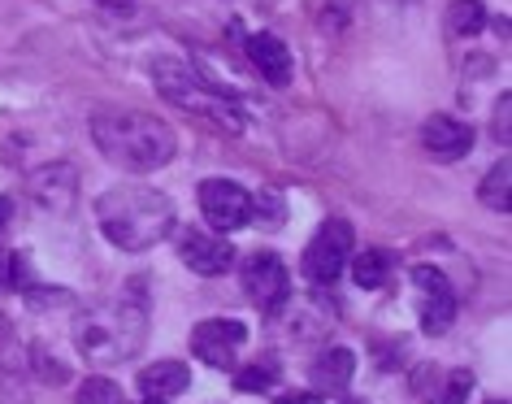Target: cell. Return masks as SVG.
Here are the masks:
<instances>
[{
	"instance_id": "6da1fadb",
	"label": "cell",
	"mask_w": 512,
	"mask_h": 404,
	"mask_svg": "<svg viewBox=\"0 0 512 404\" xmlns=\"http://www.w3.org/2000/svg\"><path fill=\"white\" fill-rule=\"evenodd\" d=\"M92 140L113 166L131 170V174L161 170L178 148L174 131L161 118L139 113V109H113V105H100L92 113Z\"/></svg>"
},
{
	"instance_id": "7a4b0ae2",
	"label": "cell",
	"mask_w": 512,
	"mask_h": 404,
	"mask_svg": "<svg viewBox=\"0 0 512 404\" xmlns=\"http://www.w3.org/2000/svg\"><path fill=\"white\" fill-rule=\"evenodd\" d=\"M100 231L113 248L144 252L174 231V200L144 183H122L96 200Z\"/></svg>"
},
{
	"instance_id": "3957f363",
	"label": "cell",
	"mask_w": 512,
	"mask_h": 404,
	"mask_svg": "<svg viewBox=\"0 0 512 404\" xmlns=\"http://www.w3.org/2000/svg\"><path fill=\"white\" fill-rule=\"evenodd\" d=\"M148 335V300L144 287H131L126 296H118L113 305L87 309L74 322V344L92 365H122L144 348Z\"/></svg>"
},
{
	"instance_id": "277c9868",
	"label": "cell",
	"mask_w": 512,
	"mask_h": 404,
	"mask_svg": "<svg viewBox=\"0 0 512 404\" xmlns=\"http://www.w3.org/2000/svg\"><path fill=\"white\" fill-rule=\"evenodd\" d=\"M152 83H157V92L170 100V105H178L183 113H196V118L213 122V126H226V131H239L243 118L239 109L230 105V100L217 92L213 83H204L196 70L187 66V61H174V57H157L148 66Z\"/></svg>"
},
{
	"instance_id": "5b68a950",
	"label": "cell",
	"mask_w": 512,
	"mask_h": 404,
	"mask_svg": "<svg viewBox=\"0 0 512 404\" xmlns=\"http://www.w3.org/2000/svg\"><path fill=\"white\" fill-rule=\"evenodd\" d=\"M352 226L343 218H330L326 226H317V235L309 239V248H304V261H300V274L309 279L313 287H330L339 279V270L348 265L352 257Z\"/></svg>"
},
{
	"instance_id": "8992f818",
	"label": "cell",
	"mask_w": 512,
	"mask_h": 404,
	"mask_svg": "<svg viewBox=\"0 0 512 404\" xmlns=\"http://www.w3.org/2000/svg\"><path fill=\"white\" fill-rule=\"evenodd\" d=\"M200 209H204V222H209L217 235H230L252 222V196L230 179L200 183Z\"/></svg>"
},
{
	"instance_id": "52a82bcc",
	"label": "cell",
	"mask_w": 512,
	"mask_h": 404,
	"mask_svg": "<svg viewBox=\"0 0 512 404\" xmlns=\"http://www.w3.org/2000/svg\"><path fill=\"white\" fill-rule=\"evenodd\" d=\"M243 344H248V326L235 318H213L191 331V352H196L204 365H213V370H230Z\"/></svg>"
},
{
	"instance_id": "ba28073f",
	"label": "cell",
	"mask_w": 512,
	"mask_h": 404,
	"mask_svg": "<svg viewBox=\"0 0 512 404\" xmlns=\"http://www.w3.org/2000/svg\"><path fill=\"white\" fill-rule=\"evenodd\" d=\"M243 292L270 313L283 309L287 296H291V279H287L283 257H274V252H256V257H248V265H243Z\"/></svg>"
},
{
	"instance_id": "9c48e42d",
	"label": "cell",
	"mask_w": 512,
	"mask_h": 404,
	"mask_svg": "<svg viewBox=\"0 0 512 404\" xmlns=\"http://www.w3.org/2000/svg\"><path fill=\"white\" fill-rule=\"evenodd\" d=\"M413 283L421 292V331H426V335H443L447 326L456 322V292H452V283H447L439 270H430V265H417Z\"/></svg>"
},
{
	"instance_id": "30bf717a",
	"label": "cell",
	"mask_w": 512,
	"mask_h": 404,
	"mask_svg": "<svg viewBox=\"0 0 512 404\" xmlns=\"http://www.w3.org/2000/svg\"><path fill=\"white\" fill-rule=\"evenodd\" d=\"M178 257H183V265L196 274H226L230 265H235V248H230L222 235L183 231V239H178Z\"/></svg>"
},
{
	"instance_id": "8fae6325",
	"label": "cell",
	"mask_w": 512,
	"mask_h": 404,
	"mask_svg": "<svg viewBox=\"0 0 512 404\" xmlns=\"http://www.w3.org/2000/svg\"><path fill=\"white\" fill-rule=\"evenodd\" d=\"M421 144H426V153H430V157L456 161V157H469L473 131H469L465 122L447 118V113H430L426 126H421Z\"/></svg>"
},
{
	"instance_id": "7c38bea8",
	"label": "cell",
	"mask_w": 512,
	"mask_h": 404,
	"mask_svg": "<svg viewBox=\"0 0 512 404\" xmlns=\"http://www.w3.org/2000/svg\"><path fill=\"white\" fill-rule=\"evenodd\" d=\"M74 192H79V179H74V170L66 161L31 174V196H35V205L48 209V213H66L74 205Z\"/></svg>"
},
{
	"instance_id": "4fadbf2b",
	"label": "cell",
	"mask_w": 512,
	"mask_h": 404,
	"mask_svg": "<svg viewBox=\"0 0 512 404\" xmlns=\"http://www.w3.org/2000/svg\"><path fill=\"white\" fill-rule=\"evenodd\" d=\"M248 57H252V66L261 70V79L265 83H274V87H287L291 83V48L278 40V35L270 31H256L248 35Z\"/></svg>"
},
{
	"instance_id": "5bb4252c",
	"label": "cell",
	"mask_w": 512,
	"mask_h": 404,
	"mask_svg": "<svg viewBox=\"0 0 512 404\" xmlns=\"http://www.w3.org/2000/svg\"><path fill=\"white\" fill-rule=\"evenodd\" d=\"M352 370H356V357L352 348H326L322 357L309 365V378H313V391L322 396V391H343L352 383Z\"/></svg>"
},
{
	"instance_id": "9a60e30c",
	"label": "cell",
	"mask_w": 512,
	"mask_h": 404,
	"mask_svg": "<svg viewBox=\"0 0 512 404\" xmlns=\"http://www.w3.org/2000/svg\"><path fill=\"white\" fill-rule=\"evenodd\" d=\"M191 387V370L183 361H152L144 374H139V391L144 396H157V400H170V396H183Z\"/></svg>"
},
{
	"instance_id": "2e32d148",
	"label": "cell",
	"mask_w": 512,
	"mask_h": 404,
	"mask_svg": "<svg viewBox=\"0 0 512 404\" xmlns=\"http://www.w3.org/2000/svg\"><path fill=\"white\" fill-rule=\"evenodd\" d=\"M387 274H391V252L365 248V252H356V257H352V283L361 287V292H374V287H382V283H387Z\"/></svg>"
},
{
	"instance_id": "e0dca14e",
	"label": "cell",
	"mask_w": 512,
	"mask_h": 404,
	"mask_svg": "<svg viewBox=\"0 0 512 404\" xmlns=\"http://www.w3.org/2000/svg\"><path fill=\"white\" fill-rule=\"evenodd\" d=\"M482 22H486V14L478 0H452V9H447V35H452V40H473V35L482 31Z\"/></svg>"
},
{
	"instance_id": "ac0fdd59",
	"label": "cell",
	"mask_w": 512,
	"mask_h": 404,
	"mask_svg": "<svg viewBox=\"0 0 512 404\" xmlns=\"http://www.w3.org/2000/svg\"><path fill=\"white\" fill-rule=\"evenodd\" d=\"M508 183H512V161L499 157V166H491L482 179V205L495 213H508Z\"/></svg>"
},
{
	"instance_id": "d6986e66",
	"label": "cell",
	"mask_w": 512,
	"mask_h": 404,
	"mask_svg": "<svg viewBox=\"0 0 512 404\" xmlns=\"http://www.w3.org/2000/svg\"><path fill=\"white\" fill-rule=\"evenodd\" d=\"M74 404H122V387L109 378H83V387L74 391Z\"/></svg>"
},
{
	"instance_id": "ffe728a7",
	"label": "cell",
	"mask_w": 512,
	"mask_h": 404,
	"mask_svg": "<svg viewBox=\"0 0 512 404\" xmlns=\"http://www.w3.org/2000/svg\"><path fill=\"white\" fill-rule=\"evenodd\" d=\"M274 378H278V370H274L270 361H261V365H248V370H239L235 387H239V391H248V396H256V391H270V387H274Z\"/></svg>"
},
{
	"instance_id": "44dd1931",
	"label": "cell",
	"mask_w": 512,
	"mask_h": 404,
	"mask_svg": "<svg viewBox=\"0 0 512 404\" xmlns=\"http://www.w3.org/2000/svg\"><path fill=\"white\" fill-rule=\"evenodd\" d=\"M469 391H473V374L469 370H452L447 374V391H439L434 404H465Z\"/></svg>"
},
{
	"instance_id": "7402d4cb",
	"label": "cell",
	"mask_w": 512,
	"mask_h": 404,
	"mask_svg": "<svg viewBox=\"0 0 512 404\" xmlns=\"http://www.w3.org/2000/svg\"><path fill=\"white\" fill-rule=\"evenodd\" d=\"M252 209H265V213H261V222H265V226H278V222H283V200H278L274 192L256 196V200H252Z\"/></svg>"
},
{
	"instance_id": "603a6c76",
	"label": "cell",
	"mask_w": 512,
	"mask_h": 404,
	"mask_svg": "<svg viewBox=\"0 0 512 404\" xmlns=\"http://www.w3.org/2000/svg\"><path fill=\"white\" fill-rule=\"evenodd\" d=\"M14 274H18V257L9 248H0V292H14L18 287Z\"/></svg>"
},
{
	"instance_id": "cb8c5ba5",
	"label": "cell",
	"mask_w": 512,
	"mask_h": 404,
	"mask_svg": "<svg viewBox=\"0 0 512 404\" xmlns=\"http://www.w3.org/2000/svg\"><path fill=\"white\" fill-rule=\"evenodd\" d=\"M508 105H512V96L504 92V100H499V113H495V131H499V140H508Z\"/></svg>"
},
{
	"instance_id": "d4e9b609",
	"label": "cell",
	"mask_w": 512,
	"mask_h": 404,
	"mask_svg": "<svg viewBox=\"0 0 512 404\" xmlns=\"http://www.w3.org/2000/svg\"><path fill=\"white\" fill-rule=\"evenodd\" d=\"M274 404H322V396L317 391H291V396H278Z\"/></svg>"
},
{
	"instance_id": "484cf974",
	"label": "cell",
	"mask_w": 512,
	"mask_h": 404,
	"mask_svg": "<svg viewBox=\"0 0 512 404\" xmlns=\"http://www.w3.org/2000/svg\"><path fill=\"white\" fill-rule=\"evenodd\" d=\"M9 222H14V200H9V196H0V231H5Z\"/></svg>"
},
{
	"instance_id": "4316f807",
	"label": "cell",
	"mask_w": 512,
	"mask_h": 404,
	"mask_svg": "<svg viewBox=\"0 0 512 404\" xmlns=\"http://www.w3.org/2000/svg\"><path fill=\"white\" fill-rule=\"evenodd\" d=\"M96 5H105V9H131L135 0H96Z\"/></svg>"
},
{
	"instance_id": "83f0119b",
	"label": "cell",
	"mask_w": 512,
	"mask_h": 404,
	"mask_svg": "<svg viewBox=\"0 0 512 404\" xmlns=\"http://www.w3.org/2000/svg\"><path fill=\"white\" fill-rule=\"evenodd\" d=\"M144 404H170V400H157V396H148V400H144Z\"/></svg>"
},
{
	"instance_id": "f1b7e54d",
	"label": "cell",
	"mask_w": 512,
	"mask_h": 404,
	"mask_svg": "<svg viewBox=\"0 0 512 404\" xmlns=\"http://www.w3.org/2000/svg\"><path fill=\"white\" fill-rule=\"evenodd\" d=\"M0 335H5V318H0Z\"/></svg>"
},
{
	"instance_id": "f546056e",
	"label": "cell",
	"mask_w": 512,
	"mask_h": 404,
	"mask_svg": "<svg viewBox=\"0 0 512 404\" xmlns=\"http://www.w3.org/2000/svg\"><path fill=\"white\" fill-rule=\"evenodd\" d=\"M499 404H504V400H499Z\"/></svg>"
}]
</instances>
